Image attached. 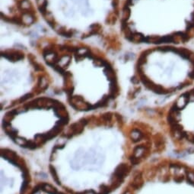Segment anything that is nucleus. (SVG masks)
Returning a JSON list of instances; mask_svg holds the SVG:
<instances>
[{
  "instance_id": "obj_1",
  "label": "nucleus",
  "mask_w": 194,
  "mask_h": 194,
  "mask_svg": "<svg viewBox=\"0 0 194 194\" xmlns=\"http://www.w3.org/2000/svg\"><path fill=\"white\" fill-rule=\"evenodd\" d=\"M127 35L147 47L194 41V0H128Z\"/></svg>"
},
{
  "instance_id": "obj_2",
  "label": "nucleus",
  "mask_w": 194,
  "mask_h": 194,
  "mask_svg": "<svg viewBox=\"0 0 194 194\" xmlns=\"http://www.w3.org/2000/svg\"><path fill=\"white\" fill-rule=\"evenodd\" d=\"M135 69L145 90L171 99L194 86V49L176 44L146 47Z\"/></svg>"
},
{
  "instance_id": "obj_3",
  "label": "nucleus",
  "mask_w": 194,
  "mask_h": 194,
  "mask_svg": "<svg viewBox=\"0 0 194 194\" xmlns=\"http://www.w3.org/2000/svg\"><path fill=\"white\" fill-rule=\"evenodd\" d=\"M151 115L174 154L194 160V86L153 109Z\"/></svg>"
}]
</instances>
